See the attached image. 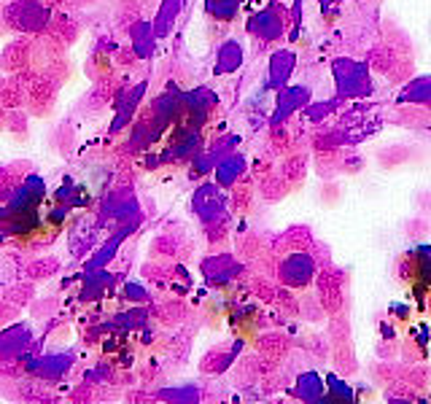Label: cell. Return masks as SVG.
<instances>
[{"label":"cell","instance_id":"6","mask_svg":"<svg viewBox=\"0 0 431 404\" xmlns=\"http://www.w3.org/2000/svg\"><path fill=\"white\" fill-rule=\"evenodd\" d=\"M6 130H9V135H13V140L25 143L27 133H30V113H27V108H11L6 113Z\"/></svg>","mask_w":431,"mask_h":404},{"label":"cell","instance_id":"2","mask_svg":"<svg viewBox=\"0 0 431 404\" xmlns=\"http://www.w3.org/2000/svg\"><path fill=\"white\" fill-rule=\"evenodd\" d=\"M33 67V35H19L0 49V70L6 76Z\"/></svg>","mask_w":431,"mask_h":404},{"label":"cell","instance_id":"13","mask_svg":"<svg viewBox=\"0 0 431 404\" xmlns=\"http://www.w3.org/2000/svg\"><path fill=\"white\" fill-rule=\"evenodd\" d=\"M40 393H49V391L40 388V386H35V383H25V386H22V399H30V402L46 399V396H40Z\"/></svg>","mask_w":431,"mask_h":404},{"label":"cell","instance_id":"1","mask_svg":"<svg viewBox=\"0 0 431 404\" xmlns=\"http://www.w3.org/2000/svg\"><path fill=\"white\" fill-rule=\"evenodd\" d=\"M57 97H60V86L40 76V79L25 92L27 113L35 116V119H46V116L54 111V106H57Z\"/></svg>","mask_w":431,"mask_h":404},{"label":"cell","instance_id":"16","mask_svg":"<svg viewBox=\"0 0 431 404\" xmlns=\"http://www.w3.org/2000/svg\"><path fill=\"white\" fill-rule=\"evenodd\" d=\"M6 113H9V111L0 106V133H6Z\"/></svg>","mask_w":431,"mask_h":404},{"label":"cell","instance_id":"17","mask_svg":"<svg viewBox=\"0 0 431 404\" xmlns=\"http://www.w3.org/2000/svg\"><path fill=\"white\" fill-rule=\"evenodd\" d=\"M3 9H6V0H0V13H3Z\"/></svg>","mask_w":431,"mask_h":404},{"label":"cell","instance_id":"8","mask_svg":"<svg viewBox=\"0 0 431 404\" xmlns=\"http://www.w3.org/2000/svg\"><path fill=\"white\" fill-rule=\"evenodd\" d=\"M86 76L92 81H103L108 79V76H113V60L103 52L92 54L89 62H86Z\"/></svg>","mask_w":431,"mask_h":404},{"label":"cell","instance_id":"14","mask_svg":"<svg viewBox=\"0 0 431 404\" xmlns=\"http://www.w3.org/2000/svg\"><path fill=\"white\" fill-rule=\"evenodd\" d=\"M130 62H135V54L130 52L127 46L113 52V65H116V67H124V65H130Z\"/></svg>","mask_w":431,"mask_h":404},{"label":"cell","instance_id":"10","mask_svg":"<svg viewBox=\"0 0 431 404\" xmlns=\"http://www.w3.org/2000/svg\"><path fill=\"white\" fill-rule=\"evenodd\" d=\"M0 106L6 108V111H11V108H25V92H22L16 84H11L9 76H6L3 86H0Z\"/></svg>","mask_w":431,"mask_h":404},{"label":"cell","instance_id":"15","mask_svg":"<svg viewBox=\"0 0 431 404\" xmlns=\"http://www.w3.org/2000/svg\"><path fill=\"white\" fill-rule=\"evenodd\" d=\"M40 3L52 11V9H70V3H73V0H40Z\"/></svg>","mask_w":431,"mask_h":404},{"label":"cell","instance_id":"11","mask_svg":"<svg viewBox=\"0 0 431 404\" xmlns=\"http://www.w3.org/2000/svg\"><path fill=\"white\" fill-rule=\"evenodd\" d=\"M19 313H22L19 305H13V302H9V299H0V326L13 323L16 318H19Z\"/></svg>","mask_w":431,"mask_h":404},{"label":"cell","instance_id":"5","mask_svg":"<svg viewBox=\"0 0 431 404\" xmlns=\"http://www.w3.org/2000/svg\"><path fill=\"white\" fill-rule=\"evenodd\" d=\"M57 269H60V262L54 256H38L30 264H25V275L27 281H49L52 275H57Z\"/></svg>","mask_w":431,"mask_h":404},{"label":"cell","instance_id":"7","mask_svg":"<svg viewBox=\"0 0 431 404\" xmlns=\"http://www.w3.org/2000/svg\"><path fill=\"white\" fill-rule=\"evenodd\" d=\"M70 73H73V65L67 62V57H60V60H54V62L40 67V76H43V79H49L52 84H57L60 89L70 81Z\"/></svg>","mask_w":431,"mask_h":404},{"label":"cell","instance_id":"4","mask_svg":"<svg viewBox=\"0 0 431 404\" xmlns=\"http://www.w3.org/2000/svg\"><path fill=\"white\" fill-rule=\"evenodd\" d=\"M46 30H49V33H54L57 38L65 40L67 46H73V43L79 40V35H81V22L70 11H65V9H57V11L49 16V25H46Z\"/></svg>","mask_w":431,"mask_h":404},{"label":"cell","instance_id":"9","mask_svg":"<svg viewBox=\"0 0 431 404\" xmlns=\"http://www.w3.org/2000/svg\"><path fill=\"white\" fill-rule=\"evenodd\" d=\"M3 299H9V302H13V305H19V308H25V305H30L33 299H35V286L30 281H22V283H13L11 288H6V294H3Z\"/></svg>","mask_w":431,"mask_h":404},{"label":"cell","instance_id":"3","mask_svg":"<svg viewBox=\"0 0 431 404\" xmlns=\"http://www.w3.org/2000/svg\"><path fill=\"white\" fill-rule=\"evenodd\" d=\"M67 54V43L62 38H57L54 33L49 30H40L33 35V67H43L54 62V60H60V57H65Z\"/></svg>","mask_w":431,"mask_h":404},{"label":"cell","instance_id":"12","mask_svg":"<svg viewBox=\"0 0 431 404\" xmlns=\"http://www.w3.org/2000/svg\"><path fill=\"white\" fill-rule=\"evenodd\" d=\"M54 310H57V299H40V302H35L33 305V315L35 318H46V315H52Z\"/></svg>","mask_w":431,"mask_h":404}]
</instances>
